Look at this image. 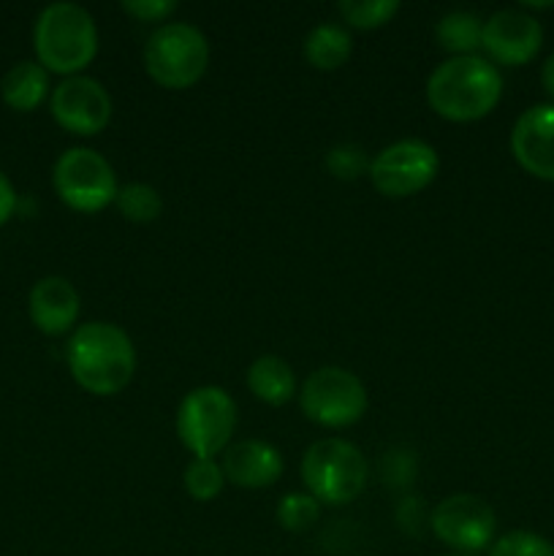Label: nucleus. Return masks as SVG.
Listing matches in <instances>:
<instances>
[{
  "label": "nucleus",
  "instance_id": "11",
  "mask_svg": "<svg viewBox=\"0 0 554 556\" xmlns=\"http://www.w3.org/2000/svg\"><path fill=\"white\" fill-rule=\"evenodd\" d=\"M54 123L74 136H96L112 119V98L92 76H68L49 96Z\"/></svg>",
  "mask_w": 554,
  "mask_h": 556
},
{
  "label": "nucleus",
  "instance_id": "4",
  "mask_svg": "<svg viewBox=\"0 0 554 556\" xmlns=\"http://www.w3.org/2000/svg\"><path fill=\"white\" fill-rule=\"evenodd\" d=\"M210 65L206 36L190 22H166L144 43V68L166 90H188Z\"/></svg>",
  "mask_w": 554,
  "mask_h": 556
},
{
  "label": "nucleus",
  "instance_id": "12",
  "mask_svg": "<svg viewBox=\"0 0 554 556\" xmlns=\"http://www.w3.org/2000/svg\"><path fill=\"white\" fill-rule=\"evenodd\" d=\"M543 43V27L521 9H500L483 22L481 47L500 65H525Z\"/></svg>",
  "mask_w": 554,
  "mask_h": 556
},
{
  "label": "nucleus",
  "instance_id": "1",
  "mask_svg": "<svg viewBox=\"0 0 554 556\" xmlns=\"http://www.w3.org/2000/svg\"><path fill=\"white\" fill-rule=\"evenodd\" d=\"M71 378L96 396H114L130 383L136 372V351L119 326L81 324L65 345Z\"/></svg>",
  "mask_w": 554,
  "mask_h": 556
},
{
  "label": "nucleus",
  "instance_id": "29",
  "mask_svg": "<svg viewBox=\"0 0 554 556\" xmlns=\"http://www.w3.org/2000/svg\"><path fill=\"white\" fill-rule=\"evenodd\" d=\"M445 556H476V554H456L454 552V554H445Z\"/></svg>",
  "mask_w": 554,
  "mask_h": 556
},
{
  "label": "nucleus",
  "instance_id": "22",
  "mask_svg": "<svg viewBox=\"0 0 554 556\" xmlns=\"http://www.w3.org/2000/svg\"><path fill=\"white\" fill-rule=\"evenodd\" d=\"M185 492L190 494L199 503H210L226 486V476H223V467L215 459H193L185 467Z\"/></svg>",
  "mask_w": 554,
  "mask_h": 556
},
{
  "label": "nucleus",
  "instance_id": "15",
  "mask_svg": "<svg viewBox=\"0 0 554 556\" xmlns=\"http://www.w3.org/2000/svg\"><path fill=\"white\" fill-rule=\"evenodd\" d=\"M223 476L234 486L266 489L282 476V456L264 440H239L223 451Z\"/></svg>",
  "mask_w": 554,
  "mask_h": 556
},
{
  "label": "nucleus",
  "instance_id": "28",
  "mask_svg": "<svg viewBox=\"0 0 554 556\" xmlns=\"http://www.w3.org/2000/svg\"><path fill=\"white\" fill-rule=\"evenodd\" d=\"M541 81H543V90H546L549 96L554 98V52L549 54V60H546V63H543Z\"/></svg>",
  "mask_w": 554,
  "mask_h": 556
},
{
  "label": "nucleus",
  "instance_id": "18",
  "mask_svg": "<svg viewBox=\"0 0 554 556\" xmlns=\"http://www.w3.org/2000/svg\"><path fill=\"white\" fill-rule=\"evenodd\" d=\"M351 33L345 27L335 25V22H324L315 25L304 38V58L313 68L318 71H337L348 63L351 58Z\"/></svg>",
  "mask_w": 554,
  "mask_h": 556
},
{
  "label": "nucleus",
  "instance_id": "26",
  "mask_svg": "<svg viewBox=\"0 0 554 556\" xmlns=\"http://www.w3.org/2000/svg\"><path fill=\"white\" fill-rule=\"evenodd\" d=\"M119 9L139 22H161L177 11V3L174 0H123Z\"/></svg>",
  "mask_w": 554,
  "mask_h": 556
},
{
  "label": "nucleus",
  "instance_id": "13",
  "mask_svg": "<svg viewBox=\"0 0 554 556\" xmlns=\"http://www.w3.org/2000/svg\"><path fill=\"white\" fill-rule=\"evenodd\" d=\"M511 152L532 177L554 182V103L525 109L511 130Z\"/></svg>",
  "mask_w": 554,
  "mask_h": 556
},
{
  "label": "nucleus",
  "instance_id": "6",
  "mask_svg": "<svg viewBox=\"0 0 554 556\" xmlns=\"http://www.w3.org/2000/svg\"><path fill=\"white\" fill-rule=\"evenodd\" d=\"M234 427H237V405L221 386H201L179 402V443L196 459H212V456L223 454L231 443Z\"/></svg>",
  "mask_w": 554,
  "mask_h": 556
},
{
  "label": "nucleus",
  "instance_id": "23",
  "mask_svg": "<svg viewBox=\"0 0 554 556\" xmlns=\"http://www.w3.org/2000/svg\"><path fill=\"white\" fill-rule=\"evenodd\" d=\"M320 503L310 494L291 492L280 500L277 505V525L288 532H304L318 521Z\"/></svg>",
  "mask_w": 554,
  "mask_h": 556
},
{
  "label": "nucleus",
  "instance_id": "5",
  "mask_svg": "<svg viewBox=\"0 0 554 556\" xmlns=\"http://www.w3.org/2000/svg\"><path fill=\"white\" fill-rule=\"evenodd\" d=\"M302 481L318 503L348 505L367 486V462L348 440L324 438L304 451Z\"/></svg>",
  "mask_w": 554,
  "mask_h": 556
},
{
  "label": "nucleus",
  "instance_id": "14",
  "mask_svg": "<svg viewBox=\"0 0 554 556\" xmlns=\"http://www.w3.org/2000/svg\"><path fill=\"white\" fill-rule=\"evenodd\" d=\"M81 299L74 282H68L60 275L41 277L36 286L30 288L27 296V315H30L33 326L47 337H60L71 331L79 320Z\"/></svg>",
  "mask_w": 554,
  "mask_h": 556
},
{
  "label": "nucleus",
  "instance_id": "9",
  "mask_svg": "<svg viewBox=\"0 0 554 556\" xmlns=\"http://www.w3.org/2000/svg\"><path fill=\"white\" fill-rule=\"evenodd\" d=\"M440 157L432 144L421 139H402L383 147L369 161V179L375 190L389 199H407L421 193L438 177Z\"/></svg>",
  "mask_w": 554,
  "mask_h": 556
},
{
  "label": "nucleus",
  "instance_id": "7",
  "mask_svg": "<svg viewBox=\"0 0 554 556\" xmlns=\"http://www.w3.org/2000/svg\"><path fill=\"white\" fill-rule=\"evenodd\" d=\"M54 193L74 212H101L117 199V174L101 152L90 147H71L54 161Z\"/></svg>",
  "mask_w": 554,
  "mask_h": 556
},
{
  "label": "nucleus",
  "instance_id": "21",
  "mask_svg": "<svg viewBox=\"0 0 554 556\" xmlns=\"http://www.w3.org/2000/svg\"><path fill=\"white\" fill-rule=\"evenodd\" d=\"M400 9V0H340L337 3L342 20L358 30H375V27L389 25Z\"/></svg>",
  "mask_w": 554,
  "mask_h": 556
},
{
  "label": "nucleus",
  "instance_id": "20",
  "mask_svg": "<svg viewBox=\"0 0 554 556\" xmlns=\"http://www.w3.org/2000/svg\"><path fill=\"white\" fill-rule=\"evenodd\" d=\"M114 204H117L119 215L130 223H152L163 212L161 193L147 182H128L125 188H119Z\"/></svg>",
  "mask_w": 554,
  "mask_h": 556
},
{
  "label": "nucleus",
  "instance_id": "27",
  "mask_svg": "<svg viewBox=\"0 0 554 556\" xmlns=\"http://www.w3.org/2000/svg\"><path fill=\"white\" fill-rule=\"evenodd\" d=\"M14 212H16V190L14 185H11V179L0 172V226H5V223L11 220Z\"/></svg>",
  "mask_w": 554,
  "mask_h": 556
},
{
  "label": "nucleus",
  "instance_id": "8",
  "mask_svg": "<svg viewBox=\"0 0 554 556\" xmlns=\"http://www.w3.org/2000/svg\"><path fill=\"white\" fill-rule=\"evenodd\" d=\"M367 389L342 367H320L307 375L299 391L302 413L326 429H345L367 413Z\"/></svg>",
  "mask_w": 554,
  "mask_h": 556
},
{
  "label": "nucleus",
  "instance_id": "24",
  "mask_svg": "<svg viewBox=\"0 0 554 556\" xmlns=\"http://www.w3.org/2000/svg\"><path fill=\"white\" fill-rule=\"evenodd\" d=\"M489 556H554V543L530 530L505 532L489 548Z\"/></svg>",
  "mask_w": 554,
  "mask_h": 556
},
{
  "label": "nucleus",
  "instance_id": "17",
  "mask_svg": "<svg viewBox=\"0 0 554 556\" xmlns=\"http://www.w3.org/2000/svg\"><path fill=\"white\" fill-rule=\"evenodd\" d=\"M248 389L261 402L272 407H280L293 400L297 394V375L291 364L280 356H261L248 369Z\"/></svg>",
  "mask_w": 554,
  "mask_h": 556
},
{
  "label": "nucleus",
  "instance_id": "10",
  "mask_svg": "<svg viewBox=\"0 0 554 556\" xmlns=\"http://www.w3.org/2000/svg\"><path fill=\"white\" fill-rule=\"evenodd\" d=\"M429 527L435 538L456 554H478L494 541L498 516L492 505L476 494H451L435 505Z\"/></svg>",
  "mask_w": 554,
  "mask_h": 556
},
{
  "label": "nucleus",
  "instance_id": "2",
  "mask_svg": "<svg viewBox=\"0 0 554 556\" xmlns=\"http://www.w3.org/2000/svg\"><path fill=\"white\" fill-rule=\"evenodd\" d=\"M503 96V76L478 54L449 58L429 74L427 101L451 123H473L492 112Z\"/></svg>",
  "mask_w": 554,
  "mask_h": 556
},
{
  "label": "nucleus",
  "instance_id": "16",
  "mask_svg": "<svg viewBox=\"0 0 554 556\" xmlns=\"http://www.w3.org/2000/svg\"><path fill=\"white\" fill-rule=\"evenodd\" d=\"M3 103L14 112H36L49 96V71L38 60H22L5 71L0 81Z\"/></svg>",
  "mask_w": 554,
  "mask_h": 556
},
{
  "label": "nucleus",
  "instance_id": "19",
  "mask_svg": "<svg viewBox=\"0 0 554 556\" xmlns=\"http://www.w3.org/2000/svg\"><path fill=\"white\" fill-rule=\"evenodd\" d=\"M435 36L440 47L451 52V58H465V54H476V49L481 47L483 22L470 11H451L440 16Z\"/></svg>",
  "mask_w": 554,
  "mask_h": 556
},
{
  "label": "nucleus",
  "instance_id": "3",
  "mask_svg": "<svg viewBox=\"0 0 554 556\" xmlns=\"http://www.w3.org/2000/svg\"><path fill=\"white\" fill-rule=\"evenodd\" d=\"M33 49L49 74L79 76L98 54V27L79 3H49L36 16Z\"/></svg>",
  "mask_w": 554,
  "mask_h": 556
},
{
  "label": "nucleus",
  "instance_id": "25",
  "mask_svg": "<svg viewBox=\"0 0 554 556\" xmlns=\"http://www.w3.org/2000/svg\"><path fill=\"white\" fill-rule=\"evenodd\" d=\"M326 166L335 174L337 179H356L364 172H369V161L364 155V147L345 141V144L331 147L329 155H326Z\"/></svg>",
  "mask_w": 554,
  "mask_h": 556
}]
</instances>
